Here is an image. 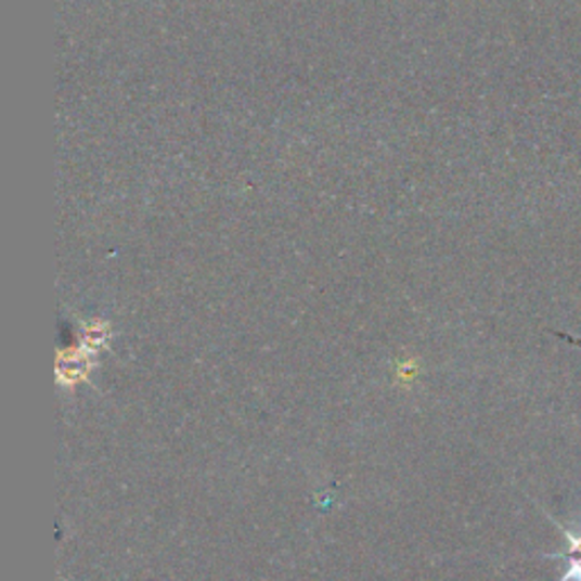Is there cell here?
I'll list each match as a JSON object with an SVG mask.
<instances>
[{
  "label": "cell",
  "instance_id": "1",
  "mask_svg": "<svg viewBox=\"0 0 581 581\" xmlns=\"http://www.w3.org/2000/svg\"><path fill=\"white\" fill-rule=\"evenodd\" d=\"M550 559H564L568 564L566 574L559 581H581V559L579 554H545Z\"/></svg>",
  "mask_w": 581,
  "mask_h": 581
},
{
  "label": "cell",
  "instance_id": "2",
  "mask_svg": "<svg viewBox=\"0 0 581 581\" xmlns=\"http://www.w3.org/2000/svg\"><path fill=\"white\" fill-rule=\"evenodd\" d=\"M564 537L568 541V552L566 554H581V531H568V529H564Z\"/></svg>",
  "mask_w": 581,
  "mask_h": 581
}]
</instances>
